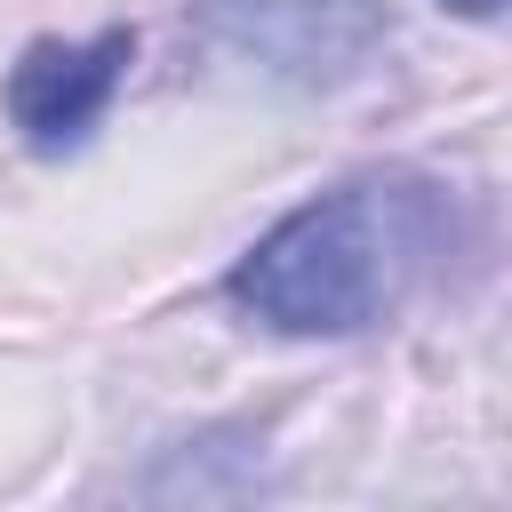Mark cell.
<instances>
[{
	"mask_svg": "<svg viewBox=\"0 0 512 512\" xmlns=\"http://www.w3.org/2000/svg\"><path fill=\"white\" fill-rule=\"evenodd\" d=\"M448 256V192L408 168L344 176L312 200H296L272 232H256L248 256H232L224 296L304 344L368 336L384 328Z\"/></svg>",
	"mask_w": 512,
	"mask_h": 512,
	"instance_id": "6da1fadb",
	"label": "cell"
},
{
	"mask_svg": "<svg viewBox=\"0 0 512 512\" xmlns=\"http://www.w3.org/2000/svg\"><path fill=\"white\" fill-rule=\"evenodd\" d=\"M200 32L280 88H344L392 32V0H192Z\"/></svg>",
	"mask_w": 512,
	"mask_h": 512,
	"instance_id": "7a4b0ae2",
	"label": "cell"
},
{
	"mask_svg": "<svg viewBox=\"0 0 512 512\" xmlns=\"http://www.w3.org/2000/svg\"><path fill=\"white\" fill-rule=\"evenodd\" d=\"M128 64H136L128 24H104L88 40H24V56L0 80V104H8V128L24 136V152H40V160L80 152L104 128Z\"/></svg>",
	"mask_w": 512,
	"mask_h": 512,
	"instance_id": "3957f363",
	"label": "cell"
},
{
	"mask_svg": "<svg viewBox=\"0 0 512 512\" xmlns=\"http://www.w3.org/2000/svg\"><path fill=\"white\" fill-rule=\"evenodd\" d=\"M448 16H464V24H496L504 16V0H440Z\"/></svg>",
	"mask_w": 512,
	"mask_h": 512,
	"instance_id": "277c9868",
	"label": "cell"
}]
</instances>
